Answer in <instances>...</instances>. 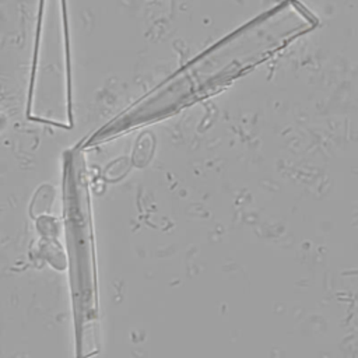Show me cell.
Here are the masks:
<instances>
[{"mask_svg":"<svg viewBox=\"0 0 358 358\" xmlns=\"http://www.w3.org/2000/svg\"><path fill=\"white\" fill-rule=\"evenodd\" d=\"M81 158H73L66 178V228L70 253L77 358L98 352V288L91 224V200Z\"/></svg>","mask_w":358,"mask_h":358,"instance_id":"cell-1","label":"cell"}]
</instances>
